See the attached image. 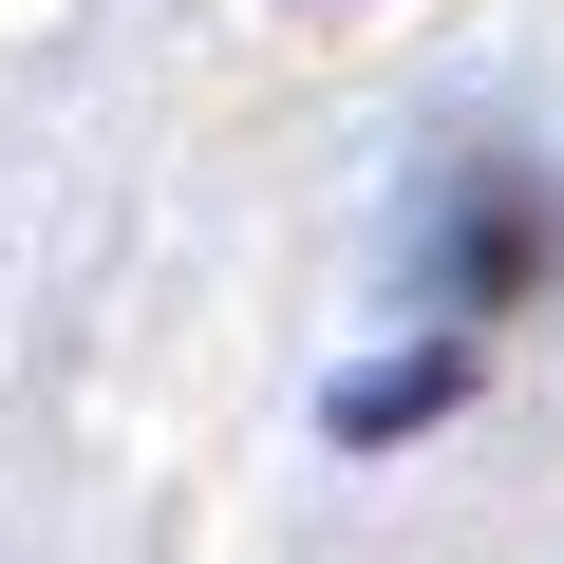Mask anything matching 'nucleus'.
Masks as SVG:
<instances>
[{"label": "nucleus", "instance_id": "1", "mask_svg": "<svg viewBox=\"0 0 564 564\" xmlns=\"http://www.w3.org/2000/svg\"><path fill=\"white\" fill-rule=\"evenodd\" d=\"M527 263H545V207H527V188L489 170V188L452 207V321H489V302H508V282H527Z\"/></svg>", "mask_w": 564, "mask_h": 564}, {"label": "nucleus", "instance_id": "2", "mask_svg": "<svg viewBox=\"0 0 564 564\" xmlns=\"http://www.w3.org/2000/svg\"><path fill=\"white\" fill-rule=\"evenodd\" d=\"M470 395V358H395V377H339V433L377 452V433H414V414H452Z\"/></svg>", "mask_w": 564, "mask_h": 564}]
</instances>
